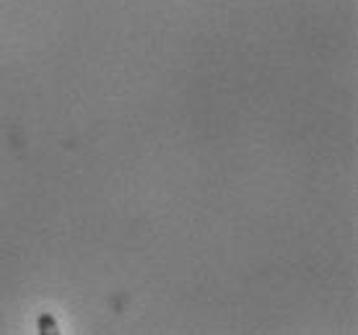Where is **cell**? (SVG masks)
I'll return each mask as SVG.
<instances>
[{
    "label": "cell",
    "mask_w": 358,
    "mask_h": 335,
    "mask_svg": "<svg viewBox=\"0 0 358 335\" xmlns=\"http://www.w3.org/2000/svg\"><path fill=\"white\" fill-rule=\"evenodd\" d=\"M36 327H39V333L42 335H57L60 333V327H57V322H55L52 315H39V320H36Z\"/></svg>",
    "instance_id": "cell-1"
}]
</instances>
